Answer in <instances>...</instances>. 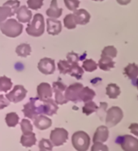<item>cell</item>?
Returning <instances> with one entry per match:
<instances>
[{
    "mask_svg": "<svg viewBox=\"0 0 138 151\" xmlns=\"http://www.w3.org/2000/svg\"><path fill=\"white\" fill-rule=\"evenodd\" d=\"M124 74L128 76L131 80L134 81L138 76V65L135 63L128 64L124 68Z\"/></svg>",
    "mask_w": 138,
    "mask_h": 151,
    "instance_id": "obj_23",
    "label": "cell"
},
{
    "mask_svg": "<svg viewBox=\"0 0 138 151\" xmlns=\"http://www.w3.org/2000/svg\"><path fill=\"white\" fill-rule=\"evenodd\" d=\"M66 7L70 11H76L80 6L79 0H63Z\"/></svg>",
    "mask_w": 138,
    "mask_h": 151,
    "instance_id": "obj_38",
    "label": "cell"
},
{
    "mask_svg": "<svg viewBox=\"0 0 138 151\" xmlns=\"http://www.w3.org/2000/svg\"><path fill=\"white\" fill-rule=\"evenodd\" d=\"M116 1H117L118 4H120V5H127L131 2V0H116Z\"/></svg>",
    "mask_w": 138,
    "mask_h": 151,
    "instance_id": "obj_44",
    "label": "cell"
},
{
    "mask_svg": "<svg viewBox=\"0 0 138 151\" xmlns=\"http://www.w3.org/2000/svg\"><path fill=\"white\" fill-rule=\"evenodd\" d=\"M38 68L41 74L46 75L52 74L55 70V60L51 58H42L38 62Z\"/></svg>",
    "mask_w": 138,
    "mask_h": 151,
    "instance_id": "obj_11",
    "label": "cell"
},
{
    "mask_svg": "<svg viewBox=\"0 0 138 151\" xmlns=\"http://www.w3.org/2000/svg\"><path fill=\"white\" fill-rule=\"evenodd\" d=\"M37 142L36 136L33 132L28 134H23L22 137H21V144L24 147L29 148L34 145Z\"/></svg>",
    "mask_w": 138,
    "mask_h": 151,
    "instance_id": "obj_21",
    "label": "cell"
},
{
    "mask_svg": "<svg viewBox=\"0 0 138 151\" xmlns=\"http://www.w3.org/2000/svg\"><path fill=\"white\" fill-rule=\"evenodd\" d=\"M16 14L17 20L21 23H29L33 17L32 12L28 10L26 6H21L19 7Z\"/></svg>",
    "mask_w": 138,
    "mask_h": 151,
    "instance_id": "obj_15",
    "label": "cell"
},
{
    "mask_svg": "<svg viewBox=\"0 0 138 151\" xmlns=\"http://www.w3.org/2000/svg\"><path fill=\"white\" fill-rule=\"evenodd\" d=\"M38 147L40 150H44L47 151H51L53 150V145L51 142V141H49L47 139H41L39 145H38Z\"/></svg>",
    "mask_w": 138,
    "mask_h": 151,
    "instance_id": "obj_36",
    "label": "cell"
},
{
    "mask_svg": "<svg viewBox=\"0 0 138 151\" xmlns=\"http://www.w3.org/2000/svg\"><path fill=\"white\" fill-rule=\"evenodd\" d=\"M47 25V33L51 35H58L62 30V25L61 22L57 19L54 18H48L46 20Z\"/></svg>",
    "mask_w": 138,
    "mask_h": 151,
    "instance_id": "obj_13",
    "label": "cell"
},
{
    "mask_svg": "<svg viewBox=\"0 0 138 151\" xmlns=\"http://www.w3.org/2000/svg\"><path fill=\"white\" fill-rule=\"evenodd\" d=\"M97 68V64L92 59H87L82 63V69L87 72H93Z\"/></svg>",
    "mask_w": 138,
    "mask_h": 151,
    "instance_id": "obj_31",
    "label": "cell"
},
{
    "mask_svg": "<svg viewBox=\"0 0 138 151\" xmlns=\"http://www.w3.org/2000/svg\"><path fill=\"white\" fill-rule=\"evenodd\" d=\"M52 125L51 119L45 115H38L34 119V126L39 130H46Z\"/></svg>",
    "mask_w": 138,
    "mask_h": 151,
    "instance_id": "obj_19",
    "label": "cell"
},
{
    "mask_svg": "<svg viewBox=\"0 0 138 151\" xmlns=\"http://www.w3.org/2000/svg\"><path fill=\"white\" fill-rule=\"evenodd\" d=\"M23 113L25 117L30 119H35L38 115L43 114V101L38 97L31 98L24 106Z\"/></svg>",
    "mask_w": 138,
    "mask_h": 151,
    "instance_id": "obj_2",
    "label": "cell"
},
{
    "mask_svg": "<svg viewBox=\"0 0 138 151\" xmlns=\"http://www.w3.org/2000/svg\"><path fill=\"white\" fill-rule=\"evenodd\" d=\"M93 1H99V2H102V1H103V0H93Z\"/></svg>",
    "mask_w": 138,
    "mask_h": 151,
    "instance_id": "obj_46",
    "label": "cell"
},
{
    "mask_svg": "<svg viewBox=\"0 0 138 151\" xmlns=\"http://www.w3.org/2000/svg\"><path fill=\"white\" fill-rule=\"evenodd\" d=\"M31 47L28 43H21L18 45L16 48V52L19 56L27 57L31 54Z\"/></svg>",
    "mask_w": 138,
    "mask_h": 151,
    "instance_id": "obj_25",
    "label": "cell"
},
{
    "mask_svg": "<svg viewBox=\"0 0 138 151\" xmlns=\"http://www.w3.org/2000/svg\"><path fill=\"white\" fill-rule=\"evenodd\" d=\"M102 56H107L110 58H115L117 56V50L115 47L114 46H107L105 47L102 52Z\"/></svg>",
    "mask_w": 138,
    "mask_h": 151,
    "instance_id": "obj_34",
    "label": "cell"
},
{
    "mask_svg": "<svg viewBox=\"0 0 138 151\" xmlns=\"http://www.w3.org/2000/svg\"><path fill=\"white\" fill-rule=\"evenodd\" d=\"M40 151H47V150H40Z\"/></svg>",
    "mask_w": 138,
    "mask_h": 151,
    "instance_id": "obj_47",
    "label": "cell"
},
{
    "mask_svg": "<svg viewBox=\"0 0 138 151\" xmlns=\"http://www.w3.org/2000/svg\"><path fill=\"white\" fill-rule=\"evenodd\" d=\"M0 30L9 38H16L23 31V25L15 19H8L0 24Z\"/></svg>",
    "mask_w": 138,
    "mask_h": 151,
    "instance_id": "obj_1",
    "label": "cell"
},
{
    "mask_svg": "<svg viewBox=\"0 0 138 151\" xmlns=\"http://www.w3.org/2000/svg\"><path fill=\"white\" fill-rule=\"evenodd\" d=\"M12 16H14L13 12L8 6L3 5L0 7V24L6 21L7 17H11Z\"/></svg>",
    "mask_w": 138,
    "mask_h": 151,
    "instance_id": "obj_30",
    "label": "cell"
},
{
    "mask_svg": "<svg viewBox=\"0 0 138 151\" xmlns=\"http://www.w3.org/2000/svg\"><path fill=\"white\" fill-rule=\"evenodd\" d=\"M45 31V21L43 16L37 13L33 16L32 21L28 24L26 33L32 37H40Z\"/></svg>",
    "mask_w": 138,
    "mask_h": 151,
    "instance_id": "obj_3",
    "label": "cell"
},
{
    "mask_svg": "<svg viewBox=\"0 0 138 151\" xmlns=\"http://www.w3.org/2000/svg\"><path fill=\"white\" fill-rule=\"evenodd\" d=\"M12 88V82L11 78L6 76H1L0 77V91L7 92L11 88Z\"/></svg>",
    "mask_w": 138,
    "mask_h": 151,
    "instance_id": "obj_28",
    "label": "cell"
},
{
    "mask_svg": "<svg viewBox=\"0 0 138 151\" xmlns=\"http://www.w3.org/2000/svg\"><path fill=\"white\" fill-rule=\"evenodd\" d=\"M42 101H43V114L52 116L57 113L59 106L55 103V101L50 98Z\"/></svg>",
    "mask_w": 138,
    "mask_h": 151,
    "instance_id": "obj_17",
    "label": "cell"
},
{
    "mask_svg": "<svg viewBox=\"0 0 138 151\" xmlns=\"http://www.w3.org/2000/svg\"><path fill=\"white\" fill-rule=\"evenodd\" d=\"M76 25H86L90 21V14L85 9H76L73 12Z\"/></svg>",
    "mask_w": 138,
    "mask_h": 151,
    "instance_id": "obj_14",
    "label": "cell"
},
{
    "mask_svg": "<svg viewBox=\"0 0 138 151\" xmlns=\"http://www.w3.org/2000/svg\"><path fill=\"white\" fill-rule=\"evenodd\" d=\"M123 117H124L123 110L118 106H112L107 112V117H106L107 127H112L117 125L123 119Z\"/></svg>",
    "mask_w": 138,
    "mask_h": 151,
    "instance_id": "obj_5",
    "label": "cell"
},
{
    "mask_svg": "<svg viewBox=\"0 0 138 151\" xmlns=\"http://www.w3.org/2000/svg\"><path fill=\"white\" fill-rule=\"evenodd\" d=\"M109 137V130L107 126H100L97 128L95 133L93 135V141L94 142H102L103 143L107 141Z\"/></svg>",
    "mask_w": 138,
    "mask_h": 151,
    "instance_id": "obj_16",
    "label": "cell"
},
{
    "mask_svg": "<svg viewBox=\"0 0 138 151\" xmlns=\"http://www.w3.org/2000/svg\"><path fill=\"white\" fill-rule=\"evenodd\" d=\"M66 85L62 82H55L53 83V91L55 92V101L57 105H64L68 103V100L64 96L66 91Z\"/></svg>",
    "mask_w": 138,
    "mask_h": 151,
    "instance_id": "obj_9",
    "label": "cell"
},
{
    "mask_svg": "<svg viewBox=\"0 0 138 151\" xmlns=\"http://www.w3.org/2000/svg\"><path fill=\"white\" fill-rule=\"evenodd\" d=\"M38 98L41 101H45L51 98L53 95V90L51 85L47 83H41L38 86L37 88Z\"/></svg>",
    "mask_w": 138,
    "mask_h": 151,
    "instance_id": "obj_12",
    "label": "cell"
},
{
    "mask_svg": "<svg viewBox=\"0 0 138 151\" xmlns=\"http://www.w3.org/2000/svg\"><path fill=\"white\" fill-rule=\"evenodd\" d=\"M96 95L95 91L89 87H83L79 94V102H88L92 101Z\"/></svg>",
    "mask_w": 138,
    "mask_h": 151,
    "instance_id": "obj_20",
    "label": "cell"
},
{
    "mask_svg": "<svg viewBox=\"0 0 138 151\" xmlns=\"http://www.w3.org/2000/svg\"><path fill=\"white\" fill-rule=\"evenodd\" d=\"M21 127L23 134H28L33 132V125L31 124L29 120L26 119H22L21 123Z\"/></svg>",
    "mask_w": 138,
    "mask_h": 151,
    "instance_id": "obj_35",
    "label": "cell"
},
{
    "mask_svg": "<svg viewBox=\"0 0 138 151\" xmlns=\"http://www.w3.org/2000/svg\"><path fill=\"white\" fill-rule=\"evenodd\" d=\"M68 139V132L61 127H56L51 131L50 135V140L53 145L60 146L66 143Z\"/></svg>",
    "mask_w": 138,
    "mask_h": 151,
    "instance_id": "obj_7",
    "label": "cell"
},
{
    "mask_svg": "<svg viewBox=\"0 0 138 151\" xmlns=\"http://www.w3.org/2000/svg\"><path fill=\"white\" fill-rule=\"evenodd\" d=\"M26 94H27V90L24 88V86L16 85L9 93H7V95L5 96V97L10 102L18 103L25 98Z\"/></svg>",
    "mask_w": 138,
    "mask_h": 151,
    "instance_id": "obj_8",
    "label": "cell"
},
{
    "mask_svg": "<svg viewBox=\"0 0 138 151\" xmlns=\"http://www.w3.org/2000/svg\"><path fill=\"white\" fill-rule=\"evenodd\" d=\"M97 65L102 70L109 71L115 67V62L112 60V58L101 56V59L98 61Z\"/></svg>",
    "mask_w": 138,
    "mask_h": 151,
    "instance_id": "obj_22",
    "label": "cell"
},
{
    "mask_svg": "<svg viewBox=\"0 0 138 151\" xmlns=\"http://www.w3.org/2000/svg\"><path fill=\"white\" fill-rule=\"evenodd\" d=\"M128 128H129V130L132 133L138 137V123H132Z\"/></svg>",
    "mask_w": 138,
    "mask_h": 151,
    "instance_id": "obj_43",
    "label": "cell"
},
{
    "mask_svg": "<svg viewBox=\"0 0 138 151\" xmlns=\"http://www.w3.org/2000/svg\"><path fill=\"white\" fill-rule=\"evenodd\" d=\"M98 110V107L96 105L95 102L93 101H90L85 102V106H83L82 112L85 114V115H90L91 114L96 112Z\"/></svg>",
    "mask_w": 138,
    "mask_h": 151,
    "instance_id": "obj_27",
    "label": "cell"
},
{
    "mask_svg": "<svg viewBox=\"0 0 138 151\" xmlns=\"http://www.w3.org/2000/svg\"><path fill=\"white\" fill-rule=\"evenodd\" d=\"M91 151H109L108 147L102 142H94L91 148Z\"/></svg>",
    "mask_w": 138,
    "mask_h": 151,
    "instance_id": "obj_41",
    "label": "cell"
},
{
    "mask_svg": "<svg viewBox=\"0 0 138 151\" xmlns=\"http://www.w3.org/2000/svg\"><path fill=\"white\" fill-rule=\"evenodd\" d=\"M27 4L28 8L32 10H38L43 5V0H28Z\"/></svg>",
    "mask_w": 138,
    "mask_h": 151,
    "instance_id": "obj_37",
    "label": "cell"
},
{
    "mask_svg": "<svg viewBox=\"0 0 138 151\" xmlns=\"http://www.w3.org/2000/svg\"><path fill=\"white\" fill-rule=\"evenodd\" d=\"M69 74L79 80V79H81L83 74H84V70L82 69V67L80 66L78 64H73V65H72Z\"/></svg>",
    "mask_w": 138,
    "mask_h": 151,
    "instance_id": "obj_29",
    "label": "cell"
},
{
    "mask_svg": "<svg viewBox=\"0 0 138 151\" xmlns=\"http://www.w3.org/2000/svg\"><path fill=\"white\" fill-rule=\"evenodd\" d=\"M46 16L50 18H54L57 19L61 17L63 13V9L58 7V2L57 0H51V6L46 12Z\"/></svg>",
    "mask_w": 138,
    "mask_h": 151,
    "instance_id": "obj_18",
    "label": "cell"
},
{
    "mask_svg": "<svg viewBox=\"0 0 138 151\" xmlns=\"http://www.w3.org/2000/svg\"><path fill=\"white\" fill-rule=\"evenodd\" d=\"M71 67H72V65L66 60H59V63H58L59 70L60 72V74H69L70 70H71Z\"/></svg>",
    "mask_w": 138,
    "mask_h": 151,
    "instance_id": "obj_33",
    "label": "cell"
},
{
    "mask_svg": "<svg viewBox=\"0 0 138 151\" xmlns=\"http://www.w3.org/2000/svg\"><path fill=\"white\" fill-rule=\"evenodd\" d=\"M115 142L119 144L124 151H138V139L130 135L119 137Z\"/></svg>",
    "mask_w": 138,
    "mask_h": 151,
    "instance_id": "obj_6",
    "label": "cell"
},
{
    "mask_svg": "<svg viewBox=\"0 0 138 151\" xmlns=\"http://www.w3.org/2000/svg\"><path fill=\"white\" fill-rule=\"evenodd\" d=\"M106 93L110 99H116L120 94V88L115 83H110L107 86Z\"/></svg>",
    "mask_w": 138,
    "mask_h": 151,
    "instance_id": "obj_24",
    "label": "cell"
},
{
    "mask_svg": "<svg viewBox=\"0 0 138 151\" xmlns=\"http://www.w3.org/2000/svg\"><path fill=\"white\" fill-rule=\"evenodd\" d=\"M79 60V55L76 54V53L73 52H71L68 53V55H67V60H68L71 65H73V64H78Z\"/></svg>",
    "mask_w": 138,
    "mask_h": 151,
    "instance_id": "obj_40",
    "label": "cell"
},
{
    "mask_svg": "<svg viewBox=\"0 0 138 151\" xmlns=\"http://www.w3.org/2000/svg\"><path fill=\"white\" fill-rule=\"evenodd\" d=\"M72 144L77 151H87L90 145V136L83 131L76 132L72 137Z\"/></svg>",
    "mask_w": 138,
    "mask_h": 151,
    "instance_id": "obj_4",
    "label": "cell"
},
{
    "mask_svg": "<svg viewBox=\"0 0 138 151\" xmlns=\"http://www.w3.org/2000/svg\"><path fill=\"white\" fill-rule=\"evenodd\" d=\"M4 5H6V6H8L10 7L12 11V12H13V14L15 15L18 8L20 7V1H18V0H8L6 3H4Z\"/></svg>",
    "mask_w": 138,
    "mask_h": 151,
    "instance_id": "obj_39",
    "label": "cell"
},
{
    "mask_svg": "<svg viewBox=\"0 0 138 151\" xmlns=\"http://www.w3.org/2000/svg\"><path fill=\"white\" fill-rule=\"evenodd\" d=\"M83 87L84 86L81 83H76L70 85L68 88H66L64 96L68 100V101H73L74 103L79 102L80 91H81Z\"/></svg>",
    "mask_w": 138,
    "mask_h": 151,
    "instance_id": "obj_10",
    "label": "cell"
},
{
    "mask_svg": "<svg viewBox=\"0 0 138 151\" xmlns=\"http://www.w3.org/2000/svg\"><path fill=\"white\" fill-rule=\"evenodd\" d=\"M135 84H136V86L137 87V89H138V79L137 80V82H136V83H135Z\"/></svg>",
    "mask_w": 138,
    "mask_h": 151,
    "instance_id": "obj_45",
    "label": "cell"
},
{
    "mask_svg": "<svg viewBox=\"0 0 138 151\" xmlns=\"http://www.w3.org/2000/svg\"><path fill=\"white\" fill-rule=\"evenodd\" d=\"M63 24L66 28L68 29H73L76 27V23L73 14H68L63 19Z\"/></svg>",
    "mask_w": 138,
    "mask_h": 151,
    "instance_id": "obj_32",
    "label": "cell"
},
{
    "mask_svg": "<svg viewBox=\"0 0 138 151\" xmlns=\"http://www.w3.org/2000/svg\"><path fill=\"white\" fill-rule=\"evenodd\" d=\"M19 116L16 113L11 112L9 114H7L6 118H5V121L8 127H15L19 123Z\"/></svg>",
    "mask_w": 138,
    "mask_h": 151,
    "instance_id": "obj_26",
    "label": "cell"
},
{
    "mask_svg": "<svg viewBox=\"0 0 138 151\" xmlns=\"http://www.w3.org/2000/svg\"><path fill=\"white\" fill-rule=\"evenodd\" d=\"M10 101L4 95H0V109H3L9 106Z\"/></svg>",
    "mask_w": 138,
    "mask_h": 151,
    "instance_id": "obj_42",
    "label": "cell"
}]
</instances>
